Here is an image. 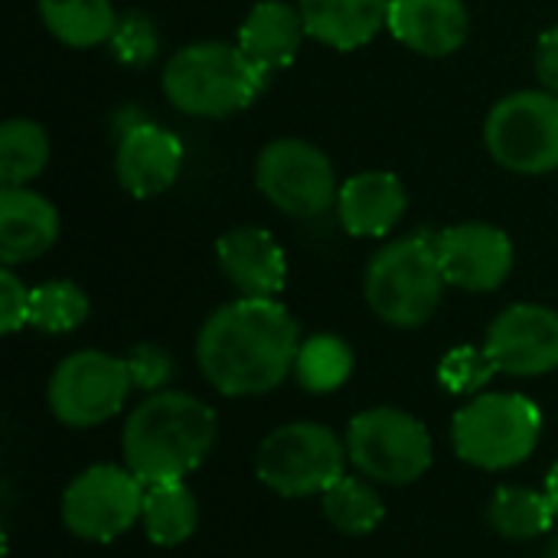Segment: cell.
Returning a JSON list of instances; mask_svg holds the SVG:
<instances>
[{
	"mask_svg": "<svg viewBox=\"0 0 558 558\" xmlns=\"http://www.w3.org/2000/svg\"><path fill=\"white\" fill-rule=\"evenodd\" d=\"M301 330L278 298H239L216 307L196 337L203 379L229 399L265 396L291 373Z\"/></svg>",
	"mask_w": 558,
	"mask_h": 558,
	"instance_id": "obj_1",
	"label": "cell"
},
{
	"mask_svg": "<svg viewBox=\"0 0 558 558\" xmlns=\"http://www.w3.org/2000/svg\"><path fill=\"white\" fill-rule=\"evenodd\" d=\"M216 445V412L190 392H150L124 422V468L147 484L193 474Z\"/></svg>",
	"mask_w": 558,
	"mask_h": 558,
	"instance_id": "obj_2",
	"label": "cell"
},
{
	"mask_svg": "<svg viewBox=\"0 0 558 558\" xmlns=\"http://www.w3.org/2000/svg\"><path fill=\"white\" fill-rule=\"evenodd\" d=\"M265 78L268 75L239 43L203 39L177 49L163 62L160 88L167 101L190 118H229L258 98Z\"/></svg>",
	"mask_w": 558,
	"mask_h": 558,
	"instance_id": "obj_3",
	"label": "cell"
},
{
	"mask_svg": "<svg viewBox=\"0 0 558 558\" xmlns=\"http://www.w3.org/2000/svg\"><path fill=\"white\" fill-rule=\"evenodd\" d=\"M448 278L438 262L435 235H402L386 242L366 265L363 298L369 311L399 330L428 324L445 301Z\"/></svg>",
	"mask_w": 558,
	"mask_h": 558,
	"instance_id": "obj_4",
	"label": "cell"
},
{
	"mask_svg": "<svg viewBox=\"0 0 558 558\" xmlns=\"http://www.w3.org/2000/svg\"><path fill=\"white\" fill-rule=\"evenodd\" d=\"M543 412L520 392H484L458 409L451 422L454 454L481 471H510L533 458Z\"/></svg>",
	"mask_w": 558,
	"mask_h": 558,
	"instance_id": "obj_5",
	"label": "cell"
},
{
	"mask_svg": "<svg viewBox=\"0 0 558 558\" xmlns=\"http://www.w3.org/2000/svg\"><path fill=\"white\" fill-rule=\"evenodd\" d=\"M484 147L510 173L543 177L558 170V95L523 88L504 95L484 121Z\"/></svg>",
	"mask_w": 558,
	"mask_h": 558,
	"instance_id": "obj_6",
	"label": "cell"
},
{
	"mask_svg": "<svg viewBox=\"0 0 558 558\" xmlns=\"http://www.w3.org/2000/svg\"><path fill=\"white\" fill-rule=\"evenodd\" d=\"M347 458L369 481L405 487L432 468L435 448L428 428L415 415L396 405H376L350 422Z\"/></svg>",
	"mask_w": 558,
	"mask_h": 558,
	"instance_id": "obj_7",
	"label": "cell"
},
{
	"mask_svg": "<svg viewBox=\"0 0 558 558\" xmlns=\"http://www.w3.org/2000/svg\"><path fill=\"white\" fill-rule=\"evenodd\" d=\"M347 441H340L327 425L291 422L275 428L255 458L258 481L278 497H314L343 477Z\"/></svg>",
	"mask_w": 558,
	"mask_h": 558,
	"instance_id": "obj_8",
	"label": "cell"
},
{
	"mask_svg": "<svg viewBox=\"0 0 558 558\" xmlns=\"http://www.w3.org/2000/svg\"><path fill=\"white\" fill-rule=\"evenodd\" d=\"M258 193L291 219H320L337 209L340 180L330 157L304 137H275L255 160Z\"/></svg>",
	"mask_w": 558,
	"mask_h": 558,
	"instance_id": "obj_9",
	"label": "cell"
},
{
	"mask_svg": "<svg viewBox=\"0 0 558 558\" xmlns=\"http://www.w3.org/2000/svg\"><path fill=\"white\" fill-rule=\"evenodd\" d=\"M134 389L124 356L105 350H78L65 356L46 386L49 412L69 428H95L121 412Z\"/></svg>",
	"mask_w": 558,
	"mask_h": 558,
	"instance_id": "obj_10",
	"label": "cell"
},
{
	"mask_svg": "<svg viewBox=\"0 0 558 558\" xmlns=\"http://www.w3.org/2000/svg\"><path fill=\"white\" fill-rule=\"evenodd\" d=\"M144 510V484L114 464L82 471L62 494V523L85 543H111L128 533Z\"/></svg>",
	"mask_w": 558,
	"mask_h": 558,
	"instance_id": "obj_11",
	"label": "cell"
},
{
	"mask_svg": "<svg viewBox=\"0 0 558 558\" xmlns=\"http://www.w3.org/2000/svg\"><path fill=\"white\" fill-rule=\"evenodd\" d=\"M484 350L504 376L533 379L556 373L558 311L530 301L504 307L487 327Z\"/></svg>",
	"mask_w": 558,
	"mask_h": 558,
	"instance_id": "obj_12",
	"label": "cell"
},
{
	"mask_svg": "<svg viewBox=\"0 0 558 558\" xmlns=\"http://www.w3.org/2000/svg\"><path fill=\"white\" fill-rule=\"evenodd\" d=\"M438 262L448 288L490 294L504 288L513 271V242L500 226L490 222H458L435 235Z\"/></svg>",
	"mask_w": 558,
	"mask_h": 558,
	"instance_id": "obj_13",
	"label": "cell"
},
{
	"mask_svg": "<svg viewBox=\"0 0 558 558\" xmlns=\"http://www.w3.org/2000/svg\"><path fill=\"white\" fill-rule=\"evenodd\" d=\"M183 173V141L154 124L134 121L121 128L114 147V180L124 193L137 199H150L167 193Z\"/></svg>",
	"mask_w": 558,
	"mask_h": 558,
	"instance_id": "obj_14",
	"label": "cell"
},
{
	"mask_svg": "<svg viewBox=\"0 0 558 558\" xmlns=\"http://www.w3.org/2000/svg\"><path fill=\"white\" fill-rule=\"evenodd\" d=\"M216 262L239 298H278L288 281L281 242L262 226H235L216 242Z\"/></svg>",
	"mask_w": 558,
	"mask_h": 558,
	"instance_id": "obj_15",
	"label": "cell"
},
{
	"mask_svg": "<svg viewBox=\"0 0 558 558\" xmlns=\"http://www.w3.org/2000/svg\"><path fill=\"white\" fill-rule=\"evenodd\" d=\"M386 29L405 49L428 59H445L468 43L471 10L464 0H392Z\"/></svg>",
	"mask_w": 558,
	"mask_h": 558,
	"instance_id": "obj_16",
	"label": "cell"
},
{
	"mask_svg": "<svg viewBox=\"0 0 558 558\" xmlns=\"http://www.w3.org/2000/svg\"><path fill=\"white\" fill-rule=\"evenodd\" d=\"M409 209L405 183L389 170H363L340 183L337 219L353 239H383L389 235Z\"/></svg>",
	"mask_w": 558,
	"mask_h": 558,
	"instance_id": "obj_17",
	"label": "cell"
},
{
	"mask_svg": "<svg viewBox=\"0 0 558 558\" xmlns=\"http://www.w3.org/2000/svg\"><path fill=\"white\" fill-rule=\"evenodd\" d=\"M59 239V209L29 186H0V262L16 268L43 258Z\"/></svg>",
	"mask_w": 558,
	"mask_h": 558,
	"instance_id": "obj_18",
	"label": "cell"
},
{
	"mask_svg": "<svg viewBox=\"0 0 558 558\" xmlns=\"http://www.w3.org/2000/svg\"><path fill=\"white\" fill-rule=\"evenodd\" d=\"M304 39H307V29H304V16L298 3L258 0L245 13L235 43L265 75H271L278 69H288L298 59Z\"/></svg>",
	"mask_w": 558,
	"mask_h": 558,
	"instance_id": "obj_19",
	"label": "cell"
},
{
	"mask_svg": "<svg viewBox=\"0 0 558 558\" xmlns=\"http://www.w3.org/2000/svg\"><path fill=\"white\" fill-rule=\"evenodd\" d=\"M392 0H298L304 29L320 46L353 52L389 26Z\"/></svg>",
	"mask_w": 558,
	"mask_h": 558,
	"instance_id": "obj_20",
	"label": "cell"
},
{
	"mask_svg": "<svg viewBox=\"0 0 558 558\" xmlns=\"http://www.w3.org/2000/svg\"><path fill=\"white\" fill-rule=\"evenodd\" d=\"M43 26L72 49H95L111 43L118 10L111 0H36Z\"/></svg>",
	"mask_w": 558,
	"mask_h": 558,
	"instance_id": "obj_21",
	"label": "cell"
},
{
	"mask_svg": "<svg viewBox=\"0 0 558 558\" xmlns=\"http://www.w3.org/2000/svg\"><path fill=\"white\" fill-rule=\"evenodd\" d=\"M144 533L154 546H183L199 523L196 497L183 481L170 484H147L144 487V510H141Z\"/></svg>",
	"mask_w": 558,
	"mask_h": 558,
	"instance_id": "obj_22",
	"label": "cell"
},
{
	"mask_svg": "<svg viewBox=\"0 0 558 558\" xmlns=\"http://www.w3.org/2000/svg\"><path fill=\"white\" fill-rule=\"evenodd\" d=\"M556 504L546 490L530 487H500L487 504V523L497 536L510 543H526L546 536L556 523Z\"/></svg>",
	"mask_w": 558,
	"mask_h": 558,
	"instance_id": "obj_23",
	"label": "cell"
},
{
	"mask_svg": "<svg viewBox=\"0 0 558 558\" xmlns=\"http://www.w3.org/2000/svg\"><path fill=\"white\" fill-rule=\"evenodd\" d=\"M52 144L39 121L10 118L0 124V183L3 186H26L36 180L49 163Z\"/></svg>",
	"mask_w": 558,
	"mask_h": 558,
	"instance_id": "obj_24",
	"label": "cell"
},
{
	"mask_svg": "<svg viewBox=\"0 0 558 558\" xmlns=\"http://www.w3.org/2000/svg\"><path fill=\"white\" fill-rule=\"evenodd\" d=\"M294 376L314 396L337 392L353 376V347L337 333H314L301 340Z\"/></svg>",
	"mask_w": 558,
	"mask_h": 558,
	"instance_id": "obj_25",
	"label": "cell"
},
{
	"mask_svg": "<svg viewBox=\"0 0 558 558\" xmlns=\"http://www.w3.org/2000/svg\"><path fill=\"white\" fill-rule=\"evenodd\" d=\"M320 497H324V517L343 536H369L386 517L379 494L369 484L347 474L337 484H330Z\"/></svg>",
	"mask_w": 558,
	"mask_h": 558,
	"instance_id": "obj_26",
	"label": "cell"
},
{
	"mask_svg": "<svg viewBox=\"0 0 558 558\" xmlns=\"http://www.w3.org/2000/svg\"><path fill=\"white\" fill-rule=\"evenodd\" d=\"M88 294L65 278H52L29 294V327L39 333H72L88 320Z\"/></svg>",
	"mask_w": 558,
	"mask_h": 558,
	"instance_id": "obj_27",
	"label": "cell"
},
{
	"mask_svg": "<svg viewBox=\"0 0 558 558\" xmlns=\"http://www.w3.org/2000/svg\"><path fill=\"white\" fill-rule=\"evenodd\" d=\"M497 366L487 356V350L481 347H454L451 353H445L441 366H438V383L451 392V396H477L490 379H494Z\"/></svg>",
	"mask_w": 558,
	"mask_h": 558,
	"instance_id": "obj_28",
	"label": "cell"
},
{
	"mask_svg": "<svg viewBox=\"0 0 558 558\" xmlns=\"http://www.w3.org/2000/svg\"><path fill=\"white\" fill-rule=\"evenodd\" d=\"M111 49L124 65H147V62H154V56L160 49V33L150 16L131 10V13L118 16Z\"/></svg>",
	"mask_w": 558,
	"mask_h": 558,
	"instance_id": "obj_29",
	"label": "cell"
},
{
	"mask_svg": "<svg viewBox=\"0 0 558 558\" xmlns=\"http://www.w3.org/2000/svg\"><path fill=\"white\" fill-rule=\"evenodd\" d=\"M128 363V373H131V383L134 389H144V392H163V386L173 379V360L167 350L154 347V343H137L128 350L124 356Z\"/></svg>",
	"mask_w": 558,
	"mask_h": 558,
	"instance_id": "obj_30",
	"label": "cell"
},
{
	"mask_svg": "<svg viewBox=\"0 0 558 558\" xmlns=\"http://www.w3.org/2000/svg\"><path fill=\"white\" fill-rule=\"evenodd\" d=\"M29 294L33 288H26L13 268L0 271V330L3 333H16L29 324Z\"/></svg>",
	"mask_w": 558,
	"mask_h": 558,
	"instance_id": "obj_31",
	"label": "cell"
},
{
	"mask_svg": "<svg viewBox=\"0 0 558 558\" xmlns=\"http://www.w3.org/2000/svg\"><path fill=\"white\" fill-rule=\"evenodd\" d=\"M536 75H539L543 88L558 95V23L549 26L536 43Z\"/></svg>",
	"mask_w": 558,
	"mask_h": 558,
	"instance_id": "obj_32",
	"label": "cell"
},
{
	"mask_svg": "<svg viewBox=\"0 0 558 558\" xmlns=\"http://www.w3.org/2000/svg\"><path fill=\"white\" fill-rule=\"evenodd\" d=\"M546 494H549V500L556 504V513H558V461L553 464L549 477H546Z\"/></svg>",
	"mask_w": 558,
	"mask_h": 558,
	"instance_id": "obj_33",
	"label": "cell"
},
{
	"mask_svg": "<svg viewBox=\"0 0 558 558\" xmlns=\"http://www.w3.org/2000/svg\"><path fill=\"white\" fill-rule=\"evenodd\" d=\"M543 558H558V533L549 539V546H546V553H543Z\"/></svg>",
	"mask_w": 558,
	"mask_h": 558,
	"instance_id": "obj_34",
	"label": "cell"
}]
</instances>
